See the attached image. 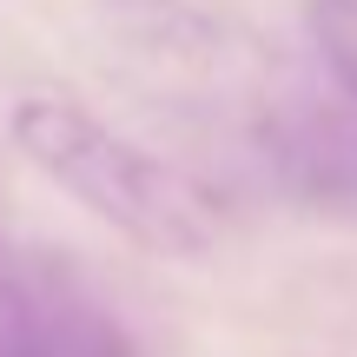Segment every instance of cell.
Instances as JSON below:
<instances>
[{
  "label": "cell",
  "mask_w": 357,
  "mask_h": 357,
  "mask_svg": "<svg viewBox=\"0 0 357 357\" xmlns=\"http://www.w3.org/2000/svg\"><path fill=\"white\" fill-rule=\"evenodd\" d=\"M7 132L40 178H53L73 205H86L100 225H113L119 238L146 245V252L205 258L225 238L218 199L185 166L159 159L153 146L106 126L93 106L66 100V93H20Z\"/></svg>",
  "instance_id": "1"
},
{
  "label": "cell",
  "mask_w": 357,
  "mask_h": 357,
  "mask_svg": "<svg viewBox=\"0 0 357 357\" xmlns=\"http://www.w3.org/2000/svg\"><path fill=\"white\" fill-rule=\"evenodd\" d=\"M0 357H139L126 324L66 258L0 245Z\"/></svg>",
  "instance_id": "2"
},
{
  "label": "cell",
  "mask_w": 357,
  "mask_h": 357,
  "mask_svg": "<svg viewBox=\"0 0 357 357\" xmlns=\"http://www.w3.org/2000/svg\"><path fill=\"white\" fill-rule=\"evenodd\" d=\"M265 159L278 185L305 205H357V100H298L271 113L265 126Z\"/></svg>",
  "instance_id": "3"
},
{
  "label": "cell",
  "mask_w": 357,
  "mask_h": 357,
  "mask_svg": "<svg viewBox=\"0 0 357 357\" xmlns=\"http://www.w3.org/2000/svg\"><path fill=\"white\" fill-rule=\"evenodd\" d=\"M305 26L337 93L357 100V0H305Z\"/></svg>",
  "instance_id": "4"
}]
</instances>
